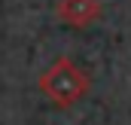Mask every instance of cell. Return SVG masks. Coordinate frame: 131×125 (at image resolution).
Listing matches in <instances>:
<instances>
[{
    "mask_svg": "<svg viewBox=\"0 0 131 125\" xmlns=\"http://www.w3.org/2000/svg\"><path fill=\"white\" fill-rule=\"evenodd\" d=\"M89 73L73 61V58H58L46 67L40 76V92L46 95L55 107H73L89 95Z\"/></svg>",
    "mask_w": 131,
    "mask_h": 125,
    "instance_id": "cell-1",
    "label": "cell"
},
{
    "mask_svg": "<svg viewBox=\"0 0 131 125\" xmlns=\"http://www.w3.org/2000/svg\"><path fill=\"white\" fill-rule=\"evenodd\" d=\"M55 15L67 28H89L101 18V0H58Z\"/></svg>",
    "mask_w": 131,
    "mask_h": 125,
    "instance_id": "cell-2",
    "label": "cell"
}]
</instances>
